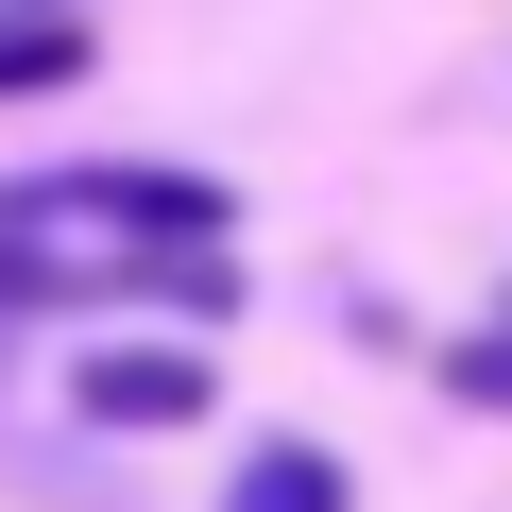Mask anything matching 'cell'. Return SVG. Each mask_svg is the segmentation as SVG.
Returning a JSON list of instances; mask_svg holds the SVG:
<instances>
[{
	"label": "cell",
	"mask_w": 512,
	"mask_h": 512,
	"mask_svg": "<svg viewBox=\"0 0 512 512\" xmlns=\"http://www.w3.org/2000/svg\"><path fill=\"white\" fill-rule=\"evenodd\" d=\"M69 410L86 427H205V359L188 342H86L69 359Z\"/></svg>",
	"instance_id": "1"
},
{
	"label": "cell",
	"mask_w": 512,
	"mask_h": 512,
	"mask_svg": "<svg viewBox=\"0 0 512 512\" xmlns=\"http://www.w3.org/2000/svg\"><path fill=\"white\" fill-rule=\"evenodd\" d=\"M69 69H86V18H69V0H0V103H35Z\"/></svg>",
	"instance_id": "2"
},
{
	"label": "cell",
	"mask_w": 512,
	"mask_h": 512,
	"mask_svg": "<svg viewBox=\"0 0 512 512\" xmlns=\"http://www.w3.org/2000/svg\"><path fill=\"white\" fill-rule=\"evenodd\" d=\"M222 512H342V461H325V444H256Z\"/></svg>",
	"instance_id": "3"
},
{
	"label": "cell",
	"mask_w": 512,
	"mask_h": 512,
	"mask_svg": "<svg viewBox=\"0 0 512 512\" xmlns=\"http://www.w3.org/2000/svg\"><path fill=\"white\" fill-rule=\"evenodd\" d=\"M444 376H461V393H478V410H512V325H495V342H461V359H444Z\"/></svg>",
	"instance_id": "4"
}]
</instances>
